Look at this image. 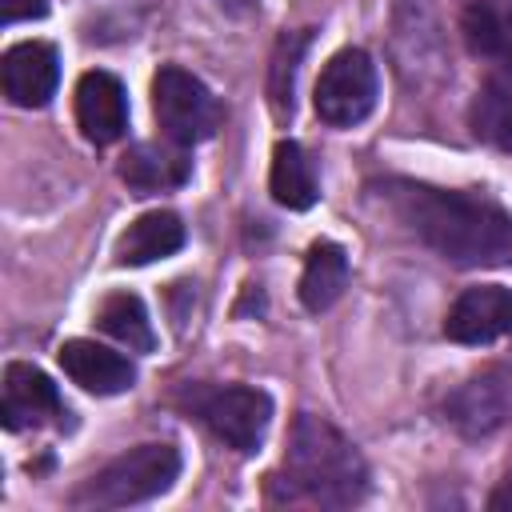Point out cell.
I'll return each mask as SVG.
<instances>
[{
	"mask_svg": "<svg viewBox=\"0 0 512 512\" xmlns=\"http://www.w3.org/2000/svg\"><path fill=\"white\" fill-rule=\"evenodd\" d=\"M380 196L420 244L456 268H496L512 260V216L480 192L384 180Z\"/></svg>",
	"mask_w": 512,
	"mask_h": 512,
	"instance_id": "obj_1",
	"label": "cell"
},
{
	"mask_svg": "<svg viewBox=\"0 0 512 512\" xmlns=\"http://www.w3.org/2000/svg\"><path fill=\"white\" fill-rule=\"evenodd\" d=\"M272 488H284V500L348 508L368 492V464L336 424L300 412L288 428L284 464L272 476Z\"/></svg>",
	"mask_w": 512,
	"mask_h": 512,
	"instance_id": "obj_2",
	"label": "cell"
},
{
	"mask_svg": "<svg viewBox=\"0 0 512 512\" xmlns=\"http://www.w3.org/2000/svg\"><path fill=\"white\" fill-rule=\"evenodd\" d=\"M180 476V452L172 444H136L112 464H104L84 488L72 492L76 508H128L172 488Z\"/></svg>",
	"mask_w": 512,
	"mask_h": 512,
	"instance_id": "obj_3",
	"label": "cell"
},
{
	"mask_svg": "<svg viewBox=\"0 0 512 512\" xmlns=\"http://www.w3.org/2000/svg\"><path fill=\"white\" fill-rule=\"evenodd\" d=\"M152 112H156L164 136L184 148L216 136V128L224 120V108L208 92V84L180 64H164L152 76Z\"/></svg>",
	"mask_w": 512,
	"mask_h": 512,
	"instance_id": "obj_4",
	"label": "cell"
},
{
	"mask_svg": "<svg viewBox=\"0 0 512 512\" xmlns=\"http://www.w3.org/2000/svg\"><path fill=\"white\" fill-rule=\"evenodd\" d=\"M376 92H380V80H376V64L364 48H340L324 68H320V80H316V116L332 128H352L360 124L372 108H376Z\"/></svg>",
	"mask_w": 512,
	"mask_h": 512,
	"instance_id": "obj_5",
	"label": "cell"
},
{
	"mask_svg": "<svg viewBox=\"0 0 512 512\" xmlns=\"http://www.w3.org/2000/svg\"><path fill=\"white\" fill-rule=\"evenodd\" d=\"M192 412L212 428L216 440H224L236 452H256L268 420H272V400L260 388L248 384H228V388H200L192 396Z\"/></svg>",
	"mask_w": 512,
	"mask_h": 512,
	"instance_id": "obj_6",
	"label": "cell"
},
{
	"mask_svg": "<svg viewBox=\"0 0 512 512\" xmlns=\"http://www.w3.org/2000/svg\"><path fill=\"white\" fill-rule=\"evenodd\" d=\"M444 420L468 440L492 436L496 428H504L512 420V368L496 364L456 384L444 400Z\"/></svg>",
	"mask_w": 512,
	"mask_h": 512,
	"instance_id": "obj_7",
	"label": "cell"
},
{
	"mask_svg": "<svg viewBox=\"0 0 512 512\" xmlns=\"http://www.w3.org/2000/svg\"><path fill=\"white\" fill-rule=\"evenodd\" d=\"M444 336L456 344H492L500 336H512V288L504 284L464 288L444 316Z\"/></svg>",
	"mask_w": 512,
	"mask_h": 512,
	"instance_id": "obj_8",
	"label": "cell"
},
{
	"mask_svg": "<svg viewBox=\"0 0 512 512\" xmlns=\"http://www.w3.org/2000/svg\"><path fill=\"white\" fill-rule=\"evenodd\" d=\"M0 84L8 104L16 108H44L60 84V56L44 40H20L0 60Z\"/></svg>",
	"mask_w": 512,
	"mask_h": 512,
	"instance_id": "obj_9",
	"label": "cell"
},
{
	"mask_svg": "<svg viewBox=\"0 0 512 512\" xmlns=\"http://www.w3.org/2000/svg\"><path fill=\"white\" fill-rule=\"evenodd\" d=\"M76 124L92 144H116L128 132V92L112 72H84L76 80Z\"/></svg>",
	"mask_w": 512,
	"mask_h": 512,
	"instance_id": "obj_10",
	"label": "cell"
},
{
	"mask_svg": "<svg viewBox=\"0 0 512 512\" xmlns=\"http://www.w3.org/2000/svg\"><path fill=\"white\" fill-rule=\"evenodd\" d=\"M56 356L64 376L92 396H120L136 384V364L124 352H112L96 340H64Z\"/></svg>",
	"mask_w": 512,
	"mask_h": 512,
	"instance_id": "obj_11",
	"label": "cell"
},
{
	"mask_svg": "<svg viewBox=\"0 0 512 512\" xmlns=\"http://www.w3.org/2000/svg\"><path fill=\"white\" fill-rule=\"evenodd\" d=\"M0 416H4V428H8V432H20V428H28V424H44V420L68 416V408H64L56 384H52L40 368L12 360V364L4 368Z\"/></svg>",
	"mask_w": 512,
	"mask_h": 512,
	"instance_id": "obj_12",
	"label": "cell"
},
{
	"mask_svg": "<svg viewBox=\"0 0 512 512\" xmlns=\"http://www.w3.org/2000/svg\"><path fill=\"white\" fill-rule=\"evenodd\" d=\"M192 176V160L184 156V144H132L120 156V180L136 196L180 188Z\"/></svg>",
	"mask_w": 512,
	"mask_h": 512,
	"instance_id": "obj_13",
	"label": "cell"
},
{
	"mask_svg": "<svg viewBox=\"0 0 512 512\" xmlns=\"http://www.w3.org/2000/svg\"><path fill=\"white\" fill-rule=\"evenodd\" d=\"M184 248V224L176 212H144L116 240V264L140 268Z\"/></svg>",
	"mask_w": 512,
	"mask_h": 512,
	"instance_id": "obj_14",
	"label": "cell"
},
{
	"mask_svg": "<svg viewBox=\"0 0 512 512\" xmlns=\"http://www.w3.org/2000/svg\"><path fill=\"white\" fill-rule=\"evenodd\" d=\"M472 56L512 68V0H472L460 20Z\"/></svg>",
	"mask_w": 512,
	"mask_h": 512,
	"instance_id": "obj_15",
	"label": "cell"
},
{
	"mask_svg": "<svg viewBox=\"0 0 512 512\" xmlns=\"http://www.w3.org/2000/svg\"><path fill=\"white\" fill-rule=\"evenodd\" d=\"M348 288V252L332 240H316L304 256V272H300V304L308 312H324L332 308Z\"/></svg>",
	"mask_w": 512,
	"mask_h": 512,
	"instance_id": "obj_16",
	"label": "cell"
},
{
	"mask_svg": "<svg viewBox=\"0 0 512 512\" xmlns=\"http://www.w3.org/2000/svg\"><path fill=\"white\" fill-rule=\"evenodd\" d=\"M268 192H272L276 204H284L292 212H304V208L316 204V196H320L316 172H312L308 152L296 140H276L272 168H268Z\"/></svg>",
	"mask_w": 512,
	"mask_h": 512,
	"instance_id": "obj_17",
	"label": "cell"
},
{
	"mask_svg": "<svg viewBox=\"0 0 512 512\" xmlns=\"http://www.w3.org/2000/svg\"><path fill=\"white\" fill-rule=\"evenodd\" d=\"M96 328L108 332L112 340H120L132 352H152L156 348V332L148 320V308L136 292H112L100 300L96 308Z\"/></svg>",
	"mask_w": 512,
	"mask_h": 512,
	"instance_id": "obj_18",
	"label": "cell"
},
{
	"mask_svg": "<svg viewBox=\"0 0 512 512\" xmlns=\"http://www.w3.org/2000/svg\"><path fill=\"white\" fill-rule=\"evenodd\" d=\"M468 124L484 144L512 152V88L500 80L480 84V92L472 96V108H468Z\"/></svg>",
	"mask_w": 512,
	"mask_h": 512,
	"instance_id": "obj_19",
	"label": "cell"
},
{
	"mask_svg": "<svg viewBox=\"0 0 512 512\" xmlns=\"http://www.w3.org/2000/svg\"><path fill=\"white\" fill-rule=\"evenodd\" d=\"M308 44V32L292 36L288 32V60H284V48L276 44V60H272V108L276 116H292V88H296V60Z\"/></svg>",
	"mask_w": 512,
	"mask_h": 512,
	"instance_id": "obj_20",
	"label": "cell"
},
{
	"mask_svg": "<svg viewBox=\"0 0 512 512\" xmlns=\"http://www.w3.org/2000/svg\"><path fill=\"white\" fill-rule=\"evenodd\" d=\"M48 12V0H0V20L20 24V20H40Z\"/></svg>",
	"mask_w": 512,
	"mask_h": 512,
	"instance_id": "obj_21",
	"label": "cell"
},
{
	"mask_svg": "<svg viewBox=\"0 0 512 512\" xmlns=\"http://www.w3.org/2000/svg\"><path fill=\"white\" fill-rule=\"evenodd\" d=\"M488 508H492V512H512V476L488 496Z\"/></svg>",
	"mask_w": 512,
	"mask_h": 512,
	"instance_id": "obj_22",
	"label": "cell"
}]
</instances>
